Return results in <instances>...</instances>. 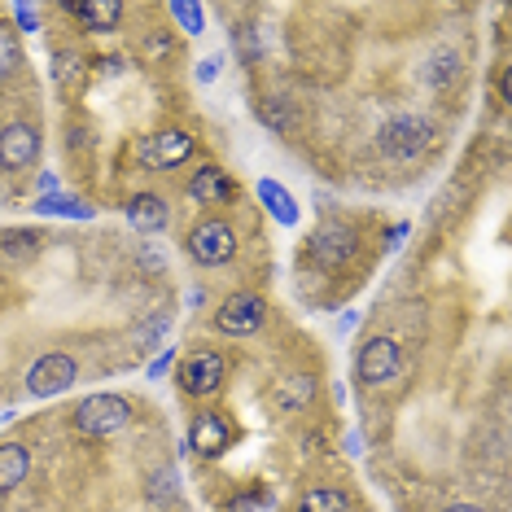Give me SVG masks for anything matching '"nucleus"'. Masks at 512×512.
<instances>
[{
    "mask_svg": "<svg viewBox=\"0 0 512 512\" xmlns=\"http://www.w3.org/2000/svg\"><path fill=\"white\" fill-rule=\"evenodd\" d=\"M259 202L276 215V224H285V228H294V224H298V202L285 193V184H276V180H259Z\"/></svg>",
    "mask_w": 512,
    "mask_h": 512,
    "instance_id": "nucleus-17",
    "label": "nucleus"
},
{
    "mask_svg": "<svg viewBox=\"0 0 512 512\" xmlns=\"http://www.w3.org/2000/svg\"><path fill=\"white\" fill-rule=\"evenodd\" d=\"M189 197L202 206L232 202V197H237V180H232L224 167H202V171H193V180H189Z\"/></svg>",
    "mask_w": 512,
    "mask_h": 512,
    "instance_id": "nucleus-12",
    "label": "nucleus"
},
{
    "mask_svg": "<svg viewBox=\"0 0 512 512\" xmlns=\"http://www.w3.org/2000/svg\"><path fill=\"white\" fill-rule=\"evenodd\" d=\"M36 211L40 215H71V219H92V206H84L79 197L71 193H44L40 202H36Z\"/></svg>",
    "mask_w": 512,
    "mask_h": 512,
    "instance_id": "nucleus-20",
    "label": "nucleus"
},
{
    "mask_svg": "<svg viewBox=\"0 0 512 512\" xmlns=\"http://www.w3.org/2000/svg\"><path fill=\"white\" fill-rule=\"evenodd\" d=\"M359 447H364V442H359V434H346V451H351V456H359Z\"/></svg>",
    "mask_w": 512,
    "mask_h": 512,
    "instance_id": "nucleus-33",
    "label": "nucleus"
},
{
    "mask_svg": "<svg viewBox=\"0 0 512 512\" xmlns=\"http://www.w3.org/2000/svg\"><path fill=\"white\" fill-rule=\"evenodd\" d=\"M407 232H412V224H407V219H403V224H394V228L386 232V246H390V250H399V246H403V237H407Z\"/></svg>",
    "mask_w": 512,
    "mask_h": 512,
    "instance_id": "nucleus-31",
    "label": "nucleus"
},
{
    "mask_svg": "<svg viewBox=\"0 0 512 512\" xmlns=\"http://www.w3.org/2000/svg\"><path fill=\"white\" fill-rule=\"evenodd\" d=\"M189 254L202 267H224L237 254V232H232L228 219H202L189 232Z\"/></svg>",
    "mask_w": 512,
    "mask_h": 512,
    "instance_id": "nucleus-5",
    "label": "nucleus"
},
{
    "mask_svg": "<svg viewBox=\"0 0 512 512\" xmlns=\"http://www.w3.org/2000/svg\"><path fill=\"white\" fill-rule=\"evenodd\" d=\"M31 473V447L27 442H0V495L18 491Z\"/></svg>",
    "mask_w": 512,
    "mask_h": 512,
    "instance_id": "nucleus-14",
    "label": "nucleus"
},
{
    "mask_svg": "<svg viewBox=\"0 0 512 512\" xmlns=\"http://www.w3.org/2000/svg\"><path fill=\"white\" fill-rule=\"evenodd\" d=\"M40 158V132L31 123H9L0 132V171H27Z\"/></svg>",
    "mask_w": 512,
    "mask_h": 512,
    "instance_id": "nucleus-11",
    "label": "nucleus"
},
{
    "mask_svg": "<svg viewBox=\"0 0 512 512\" xmlns=\"http://www.w3.org/2000/svg\"><path fill=\"white\" fill-rule=\"evenodd\" d=\"M377 145L386 158H421L429 145H434V123L425 119V114H394L390 123H381L377 132Z\"/></svg>",
    "mask_w": 512,
    "mask_h": 512,
    "instance_id": "nucleus-1",
    "label": "nucleus"
},
{
    "mask_svg": "<svg viewBox=\"0 0 512 512\" xmlns=\"http://www.w3.org/2000/svg\"><path fill=\"white\" fill-rule=\"evenodd\" d=\"M259 123L263 127H272V132H289V114H285V106L281 101H259Z\"/></svg>",
    "mask_w": 512,
    "mask_h": 512,
    "instance_id": "nucleus-25",
    "label": "nucleus"
},
{
    "mask_svg": "<svg viewBox=\"0 0 512 512\" xmlns=\"http://www.w3.org/2000/svg\"><path fill=\"white\" fill-rule=\"evenodd\" d=\"M127 224L136 232H162L171 224V206L162 202L158 193H136L132 202H127Z\"/></svg>",
    "mask_w": 512,
    "mask_h": 512,
    "instance_id": "nucleus-13",
    "label": "nucleus"
},
{
    "mask_svg": "<svg viewBox=\"0 0 512 512\" xmlns=\"http://www.w3.org/2000/svg\"><path fill=\"white\" fill-rule=\"evenodd\" d=\"M298 512H351V499H346V491H337V486H316V491L302 495Z\"/></svg>",
    "mask_w": 512,
    "mask_h": 512,
    "instance_id": "nucleus-19",
    "label": "nucleus"
},
{
    "mask_svg": "<svg viewBox=\"0 0 512 512\" xmlns=\"http://www.w3.org/2000/svg\"><path fill=\"white\" fill-rule=\"evenodd\" d=\"M40 232H5V254H14V259H18V254H36L40 250Z\"/></svg>",
    "mask_w": 512,
    "mask_h": 512,
    "instance_id": "nucleus-26",
    "label": "nucleus"
},
{
    "mask_svg": "<svg viewBox=\"0 0 512 512\" xmlns=\"http://www.w3.org/2000/svg\"><path fill=\"white\" fill-rule=\"evenodd\" d=\"M263 320H267V302L259 294H232V298H224V307L215 311V329L228 337L259 333Z\"/></svg>",
    "mask_w": 512,
    "mask_h": 512,
    "instance_id": "nucleus-9",
    "label": "nucleus"
},
{
    "mask_svg": "<svg viewBox=\"0 0 512 512\" xmlns=\"http://www.w3.org/2000/svg\"><path fill=\"white\" fill-rule=\"evenodd\" d=\"M167 329H171V311H154V316L132 333V346L136 351H158V342L167 337Z\"/></svg>",
    "mask_w": 512,
    "mask_h": 512,
    "instance_id": "nucleus-21",
    "label": "nucleus"
},
{
    "mask_svg": "<svg viewBox=\"0 0 512 512\" xmlns=\"http://www.w3.org/2000/svg\"><path fill=\"white\" fill-rule=\"evenodd\" d=\"M193 136L184 132V127H162V132L154 136H145V145H141V162L149 171H171V167H180V162H189L193 158Z\"/></svg>",
    "mask_w": 512,
    "mask_h": 512,
    "instance_id": "nucleus-8",
    "label": "nucleus"
},
{
    "mask_svg": "<svg viewBox=\"0 0 512 512\" xmlns=\"http://www.w3.org/2000/svg\"><path fill=\"white\" fill-rule=\"evenodd\" d=\"M171 364H176V351H171V346H167V351H162L158 359H154V364H149V377H167V372H171Z\"/></svg>",
    "mask_w": 512,
    "mask_h": 512,
    "instance_id": "nucleus-30",
    "label": "nucleus"
},
{
    "mask_svg": "<svg viewBox=\"0 0 512 512\" xmlns=\"http://www.w3.org/2000/svg\"><path fill=\"white\" fill-rule=\"evenodd\" d=\"M14 22L22 31H40V9L36 5H14Z\"/></svg>",
    "mask_w": 512,
    "mask_h": 512,
    "instance_id": "nucleus-29",
    "label": "nucleus"
},
{
    "mask_svg": "<svg viewBox=\"0 0 512 512\" xmlns=\"http://www.w3.org/2000/svg\"><path fill=\"white\" fill-rule=\"evenodd\" d=\"M149 499H154V504H176L180 499V473L171 469V464L149 473Z\"/></svg>",
    "mask_w": 512,
    "mask_h": 512,
    "instance_id": "nucleus-22",
    "label": "nucleus"
},
{
    "mask_svg": "<svg viewBox=\"0 0 512 512\" xmlns=\"http://www.w3.org/2000/svg\"><path fill=\"white\" fill-rule=\"evenodd\" d=\"M219 66H224V53H211V57H206V62H197V84H215V79H219Z\"/></svg>",
    "mask_w": 512,
    "mask_h": 512,
    "instance_id": "nucleus-28",
    "label": "nucleus"
},
{
    "mask_svg": "<svg viewBox=\"0 0 512 512\" xmlns=\"http://www.w3.org/2000/svg\"><path fill=\"white\" fill-rule=\"evenodd\" d=\"M171 18H176L180 31H189V36H202V27H206V9L189 5V0H171Z\"/></svg>",
    "mask_w": 512,
    "mask_h": 512,
    "instance_id": "nucleus-23",
    "label": "nucleus"
},
{
    "mask_svg": "<svg viewBox=\"0 0 512 512\" xmlns=\"http://www.w3.org/2000/svg\"><path fill=\"white\" fill-rule=\"evenodd\" d=\"M75 377H79L75 355L49 351V355H40L36 364H31V372H27V394H36V399H53V394H66V390H71Z\"/></svg>",
    "mask_w": 512,
    "mask_h": 512,
    "instance_id": "nucleus-6",
    "label": "nucleus"
},
{
    "mask_svg": "<svg viewBox=\"0 0 512 512\" xmlns=\"http://www.w3.org/2000/svg\"><path fill=\"white\" fill-rule=\"evenodd\" d=\"M71 14L84 22L88 31H114L123 22V5L119 0H71Z\"/></svg>",
    "mask_w": 512,
    "mask_h": 512,
    "instance_id": "nucleus-15",
    "label": "nucleus"
},
{
    "mask_svg": "<svg viewBox=\"0 0 512 512\" xmlns=\"http://www.w3.org/2000/svg\"><path fill=\"white\" fill-rule=\"evenodd\" d=\"M311 399H316V377H307V372H294V377H285L281 386H276L281 412H302Z\"/></svg>",
    "mask_w": 512,
    "mask_h": 512,
    "instance_id": "nucleus-16",
    "label": "nucleus"
},
{
    "mask_svg": "<svg viewBox=\"0 0 512 512\" xmlns=\"http://www.w3.org/2000/svg\"><path fill=\"white\" fill-rule=\"evenodd\" d=\"M442 512H486V508H477V504H451V508H442Z\"/></svg>",
    "mask_w": 512,
    "mask_h": 512,
    "instance_id": "nucleus-34",
    "label": "nucleus"
},
{
    "mask_svg": "<svg viewBox=\"0 0 512 512\" xmlns=\"http://www.w3.org/2000/svg\"><path fill=\"white\" fill-rule=\"evenodd\" d=\"M180 390L184 394H193V399H211V394L224 390V377H228V364H224V355L219 351H193V355H184L180 359Z\"/></svg>",
    "mask_w": 512,
    "mask_h": 512,
    "instance_id": "nucleus-3",
    "label": "nucleus"
},
{
    "mask_svg": "<svg viewBox=\"0 0 512 512\" xmlns=\"http://www.w3.org/2000/svg\"><path fill=\"white\" fill-rule=\"evenodd\" d=\"M22 66V49H18V40L9 36V31H0V79H9Z\"/></svg>",
    "mask_w": 512,
    "mask_h": 512,
    "instance_id": "nucleus-24",
    "label": "nucleus"
},
{
    "mask_svg": "<svg viewBox=\"0 0 512 512\" xmlns=\"http://www.w3.org/2000/svg\"><path fill=\"white\" fill-rule=\"evenodd\" d=\"M464 71V62H460V53L456 49H438L434 57L425 62V84L429 88H447V84H456Z\"/></svg>",
    "mask_w": 512,
    "mask_h": 512,
    "instance_id": "nucleus-18",
    "label": "nucleus"
},
{
    "mask_svg": "<svg viewBox=\"0 0 512 512\" xmlns=\"http://www.w3.org/2000/svg\"><path fill=\"white\" fill-rule=\"evenodd\" d=\"M232 512H276V504H272L267 491H250V495L232 499Z\"/></svg>",
    "mask_w": 512,
    "mask_h": 512,
    "instance_id": "nucleus-27",
    "label": "nucleus"
},
{
    "mask_svg": "<svg viewBox=\"0 0 512 512\" xmlns=\"http://www.w3.org/2000/svg\"><path fill=\"white\" fill-rule=\"evenodd\" d=\"M403 355H399V342L386 333L368 337L364 346H359L355 355V377L364 381V386H386V381H394V372H399Z\"/></svg>",
    "mask_w": 512,
    "mask_h": 512,
    "instance_id": "nucleus-7",
    "label": "nucleus"
},
{
    "mask_svg": "<svg viewBox=\"0 0 512 512\" xmlns=\"http://www.w3.org/2000/svg\"><path fill=\"white\" fill-rule=\"evenodd\" d=\"M307 254H311V263H320V267H329V272H333V267L351 263L359 254V232L351 224H337V219H329V224H320L307 237Z\"/></svg>",
    "mask_w": 512,
    "mask_h": 512,
    "instance_id": "nucleus-4",
    "label": "nucleus"
},
{
    "mask_svg": "<svg viewBox=\"0 0 512 512\" xmlns=\"http://www.w3.org/2000/svg\"><path fill=\"white\" fill-rule=\"evenodd\" d=\"M149 53H171V40L167 36H154V40H149Z\"/></svg>",
    "mask_w": 512,
    "mask_h": 512,
    "instance_id": "nucleus-32",
    "label": "nucleus"
},
{
    "mask_svg": "<svg viewBox=\"0 0 512 512\" xmlns=\"http://www.w3.org/2000/svg\"><path fill=\"white\" fill-rule=\"evenodd\" d=\"M228 447H232V425L224 421V416H219V412H202V416H193V425H189V442H184V451H193V456H206V460H219Z\"/></svg>",
    "mask_w": 512,
    "mask_h": 512,
    "instance_id": "nucleus-10",
    "label": "nucleus"
},
{
    "mask_svg": "<svg viewBox=\"0 0 512 512\" xmlns=\"http://www.w3.org/2000/svg\"><path fill=\"white\" fill-rule=\"evenodd\" d=\"M132 421V403L123 394H88L84 403L75 407V429L88 438H110Z\"/></svg>",
    "mask_w": 512,
    "mask_h": 512,
    "instance_id": "nucleus-2",
    "label": "nucleus"
}]
</instances>
